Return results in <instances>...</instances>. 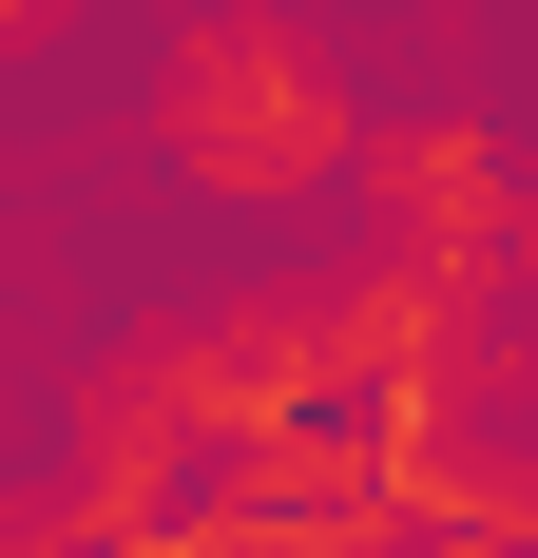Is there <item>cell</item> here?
Segmentation results:
<instances>
[{
  "mask_svg": "<svg viewBox=\"0 0 538 558\" xmlns=\"http://www.w3.org/2000/svg\"><path fill=\"white\" fill-rule=\"evenodd\" d=\"M346 173H366V251L384 270H442V289L519 270V135L500 116H384Z\"/></svg>",
  "mask_w": 538,
  "mask_h": 558,
  "instance_id": "3957f363",
  "label": "cell"
},
{
  "mask_svg": "<svg viewBox=\"0 0 538 558\" xmlns=\"http://www.w3.org/2000/svg\"><path fill=\"white\" fill-rule=\"evenodd\" d=\"M250 558H424L404 520H289V539H250Z\"/></svg>",
  "mask_w": 538,
  "mask_h": 558,
  "instance_id": "5b68a950",
  "label": "cell"
},
{
  "mask_svg": "<svg viewBox=\"0 0 538 558\" xmlns=\"http://www.w3.org/2000/svg\"><path fill=\"white\" fill-rule=\"evenodd\" d=\"M155 135H173L193 193L289 213V193H327V173L366 155V97H346V58H327L289 0H212V20L173 39V77H155Z\"/></svg>",
  "mask_w": 538,
  "mask_h": 558,
  "instance_id": "6da1fadb",
  "label": "cell"
},
{
  "mask_svg": "<svg viewBox=\"0 0 538 558\" xmlns=\"http://www.w3.org/2000/svg\"><path fill=\"white\" fill-rule=\"evenodd\" d=\"M424 558H538V520H519V539H424Z\"/></svg>",
  "mask_w": 538,
  "mask_h": 558,
  "instance_id": "52a82bcc",
  "label": "cell"
},
{
  "mask_svg": "<svg viewBox=\"0 0 538 558\" xmlns=\"http://www.w3.org/2000/svg\"><path fill=\"white\" fill-rule=\"evenodd\" d=\"M58 20H77V0H0V58H39V39H58Z\"/></svg>",
  "mask_w": 538,
  "mask_h": 558,
  "instance_id": "8992f818",
  "label": "cell"
},
{
  "mask_svg": "<svg viewBox=\"0 0 538 558\" xmlns=\"http://www.w3.org/2000/svg\"><path fill=\"white\" fill-rule=\"evenodd\" d=\"M212 444H231L212 347H193V328H135V347L77 366V482H58V501L97 520V539H135L155 501H193V462H212Z\"/></svg>",
  "mask_w": 538,
  "mask_h": 558,
  "instance_id": "7a4b0ae2",
  "label": "cell"
},
{
  "mask_svg": "<svg viewBox=\"0 0 538 558\" xmlns=\"http://www.w3.org/2000/svg\"><path fill=\"white\" fill-rule=\"evenodd\" d=\"M193 347H212V404H231V424H308V404H346V386H327V270L231 289Z\"/></svg>",
  "mask_w": 538,
  "mask_h": 558,
  "instance_id": "277c9868",
  "label": "cell"
}]
</instances>
